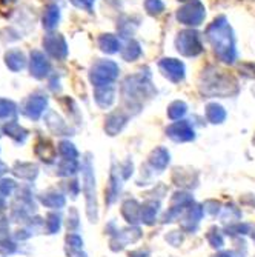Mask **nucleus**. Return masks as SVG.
<instances>
[{
	"mask_svg": "<svg viewBox=\"0 0 255 257\" xmlns=\"http://www.w3.org/2000/svg\"><path fill=\"white\" fill-rule=\"evenodd\" d=\"M112 100H114V88H111V86H103L102 89L97 91V102H99L102 106L111 105Z\"/></svg>",
	"mask_w": 255,
	"mask_h": 257,
	"instance_id": "11",
	"label": "nucleus"
},
{
	"mask_svg": "<svg viewBox=\"0 0 255 257\" xmlns=\"http://www.w3.org/2000/svg\"><path fill=\"white\" fill-rule=\"evenodd\" d=\"M99 45L102 51L108 53V54H114V53H119L122 45H120V40L112 36V34H103L100 39H99Z\"/></svg>",
	"mask_w": 255,
	"mask_h": 257,
	"instance_id": "8",
	"label": "nucleus"
},
{
	"mask_svg": "<svg viewBox=\"0 0 255 257\" xmlns=\"http://www.w3.org/2000/svg\"><path fill=\"white\" fill-rule=\"evenodd\" d=\"M119 77V66L112 60H100L91 71V80L96 86H109Z\"/></svg>",
	"mask_w": 255,
	"mask_h": 257,
	"instance_id": "4",
	"label": "nucleus"
},
{
	"mask_svg": "<svg viewBox=\"0 0 255 257\" xmlns=\"http://www.w3.org/2000/svg\"><path fill=\"white\" fill-rule=\"evenodd\" d=\"M145 10L151 16H158L165 11V4L161 0H145Z\"/></svg>",
	"mask_w": 255,
	"mask_h": 257,
	"instance_id": "13",
	"label": "nucleus"
},
{
	"mask_svg": "<svg viewBox=\"0 0 255 257\" xmlns=\"http://www.w3.org/2000/svg\"><path fill=\"white\" fill-rule=\"evenodd\" d=\"M74 4L80 8H86V10H91L92 4H94V0H74Z\"/></svg>",
	"mask_w": 255,
	"mask_h": 257,
	"instance_id": "14",
	"label": "nucleus"
},
{
	"mask_svg": "<svg viewBox=\"0 0 255 257\" xmlns=\"http://www.w3.org/2000/svg\"><path fill=\"white\" fill-rule=\"evenodd\" d=\"M166 133H168V136L171 139L175 140V142H188V140H192L194 139V130H192L191 123L186 122V120L172 123L166 130Z\"/></svg>",
	"mask_w": 255,
	"mask_h": 257,
	"instance_id": "7",
	"label": "nucleus"
},
{
	"mask_svg": "<svg viewBox=\"0 0 255 257\" xmlns=\"http://www.w3.org/2000/svg\"><path fill=\"white\" fill-rule=\"evenodd\" d=\"M175 48L184 57H195L203 53V45L200 34L192 30H184L178 33L175 39Z\"/></svg>",
	"mask_w": 255,
	"mask_h": 257,
	"instance_id": "2",
	"label": "nucleus"
},
{
	"mask_svg": "<svg viewBox=\"0 0 255 257\" xmlns=\"http://www.w3.org/2000/svg\"><path fill=\"white\" fill-rule=\"evenodd\" d=\"M160 71L171 82L177 83L184 79V65L177 59H163L158 63Z\"/></svg>",
	"mask_w": 255,
	"mask_h": 257,
	"instance_id": "6",
	"label": "nucleus"
},
{
	"mask_svg": "<svg viewBox=\"0 0 255 257\" xmlns=\"http://www.w3.org/2000/svg\"><path fill=\"white\" fill-rule=\"evenodd\" d=\"M184 112H186V103H184V102H180V100L171 103L169 108H168V115H169V117H171L172 120L180 119Z\"/></svg>",
	"mask_w": 255,
	"mask_h": 257,
	"instance_id": "12",
	"label": "nucleus"
},
{
	"mask_svg": "<svg viewBox=\"0 0 255 257\" xmlns=\"http://www.w3.org/2000/svg\"><path fill=\"white\" fill-rule=\"evenodd\" d=\"M204 7L198 0H192V2L186 4L177 11V20L186 27H198L204 20Z\"/></svg>",
	"mask_w": 255,
	"mask_h": 257,
	"instance_id": "5",
	"label": "nucleus"
},
{
	"mask_svg": "<svg viewBox=\"0 0 255 257\" xmlns=\"http://www.w3.org/2000/svg\"><path fill=\"white\" fill-rule=\"evenodd\" d=\"M229 82H235L230 76H226L223 74V71H214L211 74H206V80H204V88L203 91L204 92H209L212 96H227V94H232L234 91H230V86L237 88V83L235 85H229Z\"/></svg>",
	"mask_w": 255,
	"mask_h": 257,
	"instance_id": "3",
	"label": "nucleus"
},
{
	"mask_svg": "<svg viewBox=\"0 0 255 257\" xmlns=\"http://www.w3.org/2000/svg\"><path fill=\"white\" fill-rule=\"evenodd\" d=\"M181 2H186V0H181Z\"/></svg>",
	"mask_w": 255,
	"mask_h": 257,
	"instance_id": "16",
	"label": "nucleus"
},
{
	"mask_svg": "<svg viewBox=\"0 0 255 257\" xmlns=\"http://www.w3.org/2000/svg\"><path fill=\"white\" fill-rule=\"evenodd\" d=\"M206 117L209 119V122H212V123H221L226 119V111L223 109L221 105L211 103L206 108Z\"/></svg>",
	"mask_w": 255,
	"mask_h": 257,
	"instance_id": "9",
	"label": "nucleus"
},
{
	"mask_svg": "<svg viewBox=\"0 0 255 257\" xmlns=\"http://www.w3.org/2000/svg\"><path fill=\"white\" fill-rule=\"evenodd\" d=\"M247 66L250 68L249 71H247V69H240V71H241L246 77H253V79H255V63H247Z\"/></svg>",
	"mask_w": 255,
	"mask_h": 257,
	"instance_id": "15",
	"label": "nucleus"
},
{
	"mask_svg": "<svg viewBox=\"0 0 255 257\" xmlns=\"http://www.w3.org/2000/svg\"><path fill=\"white\" fill-rule=\"evenodd\" d=\"M206 37L212 45L215 56L223 62V63H234L237 59V51H235V40L232 30H230L226 17L220 16L217 17L206 30Z\"/></svg>",
	"mask_w": 255,
	"mask_h": 257,
	"instance_id": "1",
	"label": "nucleus"
},
{
	"mask_svg": "<svg viewBox=\"0 0 255 257\" xmlns=\"http://www.w3.org/2000/svg\"><path fill=\"white\" fill-rule=\"evenodd\" d=\"M140 56H142V48H140V45H138L135 40L128 42V45L125 46L123 51H122V57L126 62H134Z\"/></svg>",
	"mask_w": 255,
	"mask_h": 257,
	"instance_id": "10",
	"label": "nucleus"
}]
</instances>
